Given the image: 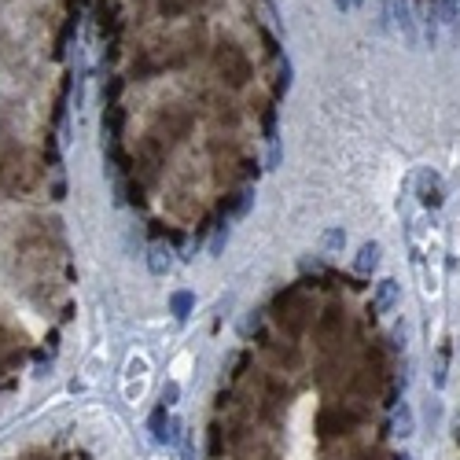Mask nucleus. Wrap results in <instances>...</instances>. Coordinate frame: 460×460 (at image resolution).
Listing matches in <instances>:
<instances>
[{
  "mask_svg": "<svg viewBox=\"0 0 460 460\" xmlns=\"http://www.w3.org/2000/svg\"><path fill=\"white\" fill-rule=\"evenodd\" d=\"M251 207H254V191L247 188V191H239V199H236V207H232V221H236V217H247Z\"/></svg>",
  "mask_w": 460,
  "mask_h": 460,
  "instance_id": "nucleus-12",
  "label": "nucleus"
},
{
  "mask_svg": "<svg viewBox=\"0 0 460 460\" xmlns=\"http://www.w3.org/2000/svg\"><path fill=\"white\" fill-rule=\"evenodd\" d=\"M170 269H173V251L166 247V244L148 247V273H151V276H166Z\"/></svg>",
  "mask_w": 460,
  "mask_h": 460,
  "instance_id": "nucleus-4",
  "label": "nucleus"
},
{
  "mask_svg": "<svg viewBox=\"0 0 460 460\" xmlns=\"http://www.w3.org/2000/svg\"><path fill=\"white\" fill-rule=\"evenodd\" d=\"M177 398H181V387H177V383L170 379V383H166V387H162V402H159V405L173 409V405H177Z\"/></svg>",
  "mask_w": 460,
  "mask_h": 460,
  "instance_id": "nucleus-14",
  "label": "nucleus"
},
{
  "mask_svg": "<svg viewBox=\"0 0 460 460\" xmlns=\"http://www.w3.org/2000/svg\"><path fill=\"white\" fill-rule=\"evenodd\" d=\"M191 310H196V295H191V291H173L170 295V313L177 317V321H188Z\"/></svg>",
  "mask_w": 460,
  "mask_h": 460,
  "instance_id": "nucleus-9",
  "label": "nucleus"
},
{
  "mask_svg": "<svg viewBox=\"0 0 460 460\" xmlns=\"http://www.w3.org/2000/svg\"><path fill=\"white\" fill-rule=\"evenodd\" d=\"M394 434H398V438H413L416 434V416H413V409H409L405 402L394 409Z\"/></svg>",
  "mask_w": 460,
  "mask_h": 460,
  "instance_id": "nucleus-6",
  "label": "nucleus"
},
{
  "mask_svg": "<svg viewBox=\"0 0 460 460\" xmlns=\"http://www.w3.org/2000/svg\"><path fill=\"white\" fill-rule=\"evenodd\" d=\"M379 262H383V247L376 244V239H365V244L357 247V254H354V273L357 276H372L379 269Z\"/></svg>",
  "mask_w": 460,
  "mask_h": 460,
  "instance_id": "nucleus-1",
  "label": "nucleus"
},
{
  "mask_svg": "<svg viewBox=\"0 0 460 460\" xmlns=\"http://www.w3.org/2000/svg\"><path fill=\"white\" fill-rule=\"evenodd\" d=\"M280 155H284V151H280V136H276V129L269 125V155H265L269 170H276V166H280Z\"/></svg>",
  "mask_w": 460,
  "mask_h": 460,
  "instance_id": "nucleus-11",
  "label": "nucleus"
},
{
  "mask_svg": "<svg viewBox=\"0 0 460 460\" xmlns=\"http://www.w3.org/2000/svg\"><path fill=\"white\" fill-rule=\"evenodd\" d=\"M280 85H284V93L291 88V59H287V56L280 59Z\"/></svg>",
  "mask_w": 460,
  "mask_h": 460,
  "instance_id": "nucleus-15",
  "label": "nucleus"
},
{
  "mask_svg": "<svg viewBox=\"0 0 460 460\" xmlns=\"http://www.w3.org/2000/svg\"><path fill=\"white\" fill-rule=\"evenodd\" d=\"M394 347H398V350L409 347V328L405 324H394Z\"/></svg>",
  "mask_w": 460,
  "mask_h": 460,
  "instance_id": "nucleus-16",
  "label": "nucleus"
},
{
  "mask_svg": "<svg viewBox=\"0 0 460 460\" xmlns=\"http://www.w3.org/2000/svg\"><path fill=\"white\" fill-rule=\"evenodd\" d=\"M445 376H450V350H438V361H434V390L445 387Z\"/></svg>",
  "mask_w": 460,
  "mask_h": 460,
  "instance_id": "nucleus-10",
  "label": "nucleus"
},
{
  "mask_svg": "<svg viewBox=\"0 0 460 460\" xmlns=\"http://www.w3.org/2000/svg\"><path fill=\"white\" fill-rule=\"evenodd\" d=\"M321 247H324V254H342V247H347V228H342V225L324 228V232H321Z\"/></svg>",
  "mask_w": 460,
  "mask_h": 460,
  "instance_id": "nucleus-8",
  "label": "nucleus"
},
{
  "mask_svg": "<svg viewBox=\"0 0 460 460\" xmlns=\"http://www.w3.org/2000/svg\"><path fill=\"white\" fill-rule=\"evenodd\" d=\"M416 184H420V199L431 203V207H438V203H442V181H438V173L420 170L416 173Z\"/></svg>",
  "mask_w": 460,
  "mask_h": 460,
  "instance_id": "nucleus-5",
  "label": "nucleus"
},
{
  "mask_svg": "<svg viewBox=\"0 0 460 460\" xmlns=\"http://www.w3.org/2000/svg\"><path fill=\"white\" fill-rule=\"evenodd\" d=\"M409 383H413V361H402V390H409Z\"/></svg>",
  "mask_w": 460,
  "mask_h": 460,
  "instance_id": "nucleus-17",
  "label": "nucleus"
},
{
  "mask_svg": "<svg viewBox=\"0 0 460 460\" xmlns=\"http://www.w3.org/2000/svg\"><path fill=\"white\" fill-rule=\"evenodd\" d=\"M402 460H413V457H409V453H402Z\"/></svg>",
  "mask_w": 460,
  "mask_h": 460,
  "instance_id": "nucleus-19",
  "label": "nucleus"
},
{
  "mask_svg": "<svg viewBox=\"0 0 460 460\" xmlns=\"http://www.w3.org/2000/svg\"><path fill=\"white\" fill-rule=\"evenodd\" d=\"M225 244H228V221H225V225H217V232H214V239H210V247H207V251L217 258V254L225 251Z\"/></svg>",
  "mask_w": 460,
  "mask_h": 460,
  "instance_id": "nucleus-13",
  "label": "nucleus"
},
{
  "mask_svg": "<svg viewBox=\"0 0 460 460\" xmlns=\"http://www.w3.org/2000/svg\"><path fill=\"white\" fill-rule=\"evenodd\" d=\"M424 427H427V434H434L442 427V398L438 394H427L424 398Z\"/></svg>",
  "mask_w": 460,
  "mask_h": 460,
  "instance_id": "nucleus-7",
  "label": "nucleus"
},
{
  "mask_svg": "<svg viewBox=\"0 0 460 460\" xmlns=\"http://www.w3.org/2000/svg\"><path fill=\"white\" fill-rule=\"evenodd\" d=\"M383 26H394L409 45H416V22H413V15H409L405 4H390L387 8V19H383Z\"/></svg>",
  "mask_w": 460,
  "mask_h": 460,
  "instance_id": "nucleus-2",
  "label": "nucleus"
},
{
  "mask_svg": "<svg viewBox=\"0 0 460 460\" xmlns=\"http://www.w3.org/2000/svg\"><path fill=\"white\" fill-rule=\"evenodd\" d=\"M357 4H361V0H335V8H339V11H354Z\"/></svg>",
  "mask_w": 460,
  "mask_h": 460,
  "instance_id": "nucleus-18",
  "label": "nucleus"
},
{
  "mask_svg": "<svg viewBox=\"0 0 460 460\" xmlns=\"http://www.w3.org/2000/svg\"><path fill=\"white\" fill-rule=\"evenodd\" d=\"M398 302H402V284H398V280H394V276L379 280V284H376V299H372L376 313H390Z\"/></svg>",
  "mask_w": 460,
  "mask_h": 460,
  "instance_id": "nucleus-3",
  "label": "nucleus"
}]
</instances>
